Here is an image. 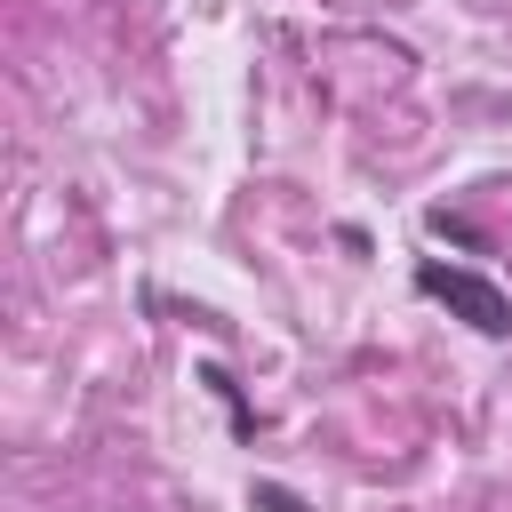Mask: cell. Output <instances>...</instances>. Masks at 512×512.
Segmentation results:
<instances>
[{
	"instance_id": "cell-1",
	"label": "cell",
	"mask_w": 512,
	"mask_h": 512,
	"mask_svg": "<svg viewBox=\"0 0 512 512\" xmlns=\"http://www.w3.org/2000/svg\"><path fill=\"white\" fill-rule=\"evenodd\" d=\"M416 288H424L432 304H448L464 328H480V336H512V296H504L496 280H480V272H464V264L424 256V264H416Z\"/></svg>"
},
{
	"instance_id": "cell-2",
	"label": "cell",
	"mask_w": 512,
	"mask_h": 512,
	"mask_svg": "<svg viewBox=\"0 0 512 512\" xmlns=\"http://www.w3.org/2000/svg\"><path fill=\"white\" fill-rule=\"evenodd\" d=\"M256 504H264V512H304V504H296L288 488H256Z\"/></svg>"
}]
</instances>
